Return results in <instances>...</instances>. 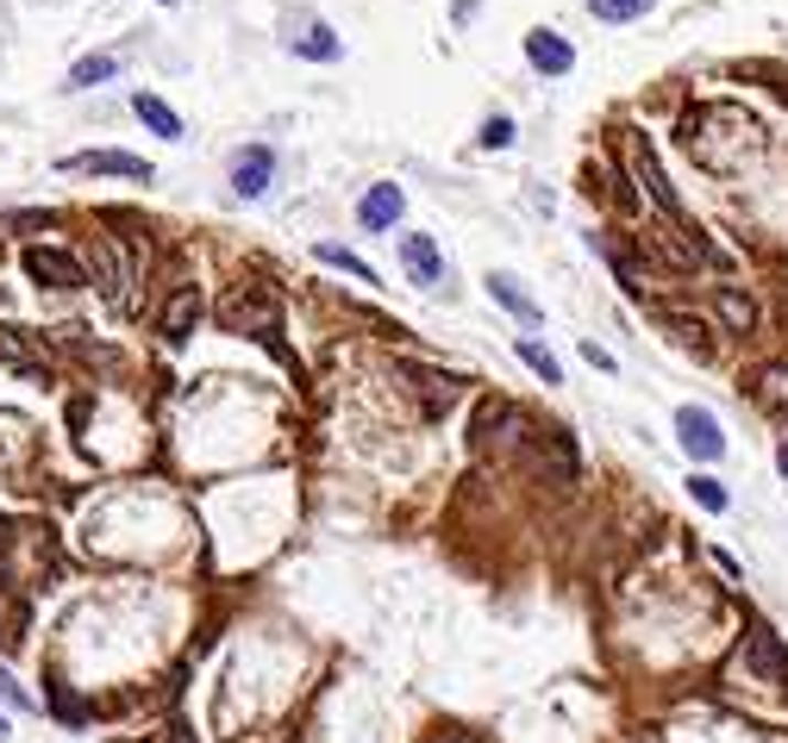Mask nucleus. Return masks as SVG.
I'll use <instances>...</instances> for the list:
<instances>
[{"label":"nucleus","mask_w":788,"mask_h":743,"mask_svg":"<svg viewBox=\"0 0 788 743\" xmlns=\"http://www.w3.org/2000/svg\"><path fill=\"white\" fill-rule=\"evenodd\" d=\"M532 431H539V419L526 413V406L514 401H482L476 419H469V444H476L482 462H495V469H519L526 462V444H532Z\"/></svg>","instance_id":"f257e3e1"},{"label":"nucleus","mask_w":788,"mask_h":743,"mask_svg":"<svg viewBox=\"0 0 788 743\" xmlns=\"http://www.w3.org/2000/svg\"><path fill=\"white\" fill-rule=\"evenodd\" d=\"M519 469H532L539 481H551L558 494H570L582 481V457H576V438L563 431V425H539L532 431V444H526V462Z\"/></svg>","instance_id":"f03ea898"},{"label":"nucleus","mask_w":788,"mask_h":743,"mask_svg":"<svg viewBox=\"0 0 788 743\" xmlns=\"http://www.w3.org/2000/svg\"><path fill=\"white\" fill-rule=\"evenodd\" d=\"M276 319H282V306H276V294L263 282H238L226 301H219V325L238 331V338H270Z\"/></svg>","instance_id":"7ed1b4c3"},{"label":"nucleus","mask_w":788,"mask_h":743,"mask_svg":"<svg viewBox=\"0 0 788 743\" xmlns=\"http://www.w3.org/2000/svg\"><path fill=\"white\" fill-rule=\"evenodd\" d=\"M88 282L100 287V301H114V306H132V282H138V269L132 256L114 244V238H88Z\"/></svg>","instance_id":"20e7f679"},{"label":"nucleus","mask_w":788,"mask_h":743,"mask_svg":"<svg viewBox=\"0 0 788 743\" xmlns=\"http://www.w3.org/2000/svg\"><path fill=\"white\" fill-rule=\"evenodd\" d=\"M25 275L51 294H76L88 287V263H82L76 250H57V244H25Z\"/></svg>","instance_id":"39448f33"},{"label":"nucleus","mask_w":788,"mask_h":743,"mask_svg":"<svg viewBox=\"0 0 788 743\" xmlns=\"http://www.w3.org/2000/svg\"><path fill=\"white\" fill-rule=\"evenodd\" d=\"M676 444L689 450V462H720L726 457V431L708 406H676Z\"/></svg>","instance_id":"423d86ee"},{"label":"nucleus","mask_w":788,"mask_h":743,"mask_svg":"<svg viewBox=\"0 0 788 743\" xmlns=\"http://www.w3.org/2000/svg\"><path fill=\"white\" fill-rule=\"evenodd\" d=\"M0 362L7 369H20V375H51V350H44L39 331H25V325H0Z\"/></svg>","instance_id":"0eeeda50"},{"label":"nucleus","mask_w":788,"mask_h":743,"mask_svg":"<svg viewBox=\"0 0 788 743\" xmlns=\"http://www.w3.org/2000/svg\"><path fill=\"white\" fill-rule=\"evenodd\" d=\"M401 375H407V387H420V413H425V419H444V413L457 406V394H463L457 375H439V369H420V362H401Z\"/></svg>","instance_id":"6e6552de"},{"label":"nucleus","mask_w":788,"mask_h":743,"mask_svg":"<svg viewBox=\"0 0 788 743\" xmlns=\"http://www.w3.org/2000/svg\"><path fill=\"white\" fill-rule=\"evenodd\" d=\"M201 287H170V301H163V313H156V325H163V338L170 343H188L194 325H201Z\"/></svg>","instance_id":"1a4fd4ad"},{"label":"nucleus","mask_w":788,"mask_h":743,"mask_svg":"<svg viewBox=\"0 0 788 743\" xmlns=\"http://www.w3.org/2000/svg\"><path fill=\"white\" fill-rule=\"evenodd\" d=\"M276 175V151L270 144H250V151H238V163H231V194L238 200H257V194L270 188Z\"/></svg>","instance_id":"9d476101"},{"label":"nucleus","mask_w":788,"mask_h":743,"mask_svg":"<svg viewBox=\"0 0 788 743\" xmlns=\"http://www.w3.org/2000/svg\"><path fill=\"white\" fill-rule=\"evenodd\" d=\"M63 170H82V175H126V182H151V163L132 151H82L69 156Z\"/></svg>","instance_id":"9b49d317"},{"label":"nucleus","mask_w":788,"mask_h":743,"mask_svg":"<svg viewBox=\"0 0 788 743\" xmlns=\"http://www.w3.org/2000/svg\"><path fill=\"white\" fill-rule=\"evenodd\" d=\"M401 263H407V275H413L420 287L444 282V256H439V244H432L425 231H407V238H401Z\"/></svg>","instance_id":"f8f14e48"},{"label":"nucleus","mask_w":788,"mask_h":743,"mask_svg":"<svg viewBox=\"0 0 788 743\" xmlns=\"http://www.w3.org/2000/svg\"><path fill=\"white\" fill-rule=\"evenodd\" d=\"M401 207H407V194L395 188V182H376V188L357 200V219H364V231H388L401 219Z\"/></svg>","instance_id":"ddd939ff"},{"label":"nucleus","mask_w":788,"mask_h":743,"mask_svg":"<svg viewBox=\"0 0 788 743\" xmlns=\"http://www.w3.org/2000/svg\"><path fill=\"white\" fill-rule=\"evenodd\" d=\"M526 63L544 69V76H570V69H576V51H570L558 32H526Z\"/></svg>","instance_id":"4468645a"},{"label":"nucleus","mask_w":788,"mask_h":743,"mask_svg":"<svg viewBox=\"0 0 788 743\" xmlns=\"http://www.w3.org/2000/svg\"><path fill=\"white\" fill-rule=\"evenodd\" d=\"M713 319L726 325L732 338H751L757 331V301L738 294V287H713Z\"/></svg>","instance_id":"2eb2a0df"},{"label":"nucleus","mask_w":788,"mask_h":743,"mask_svg":"<svg viewBox=\"0 0 788 743\" xmlns=\"http://www.w3.org/2000/svg\"><path fill=\"white\" fill-rule=\"evenodd\" d=\"M657 319L670 325V338L689 350V357H713V338H708V325L694 319V313H682V306H657Z\"/></svg>","instance_id":"dca6fc26"},{"label":"nucleus","mask_w":788,"mask_h":743,"mask_svg":"<svg viewBox=\"0 0 788 743\" xmlns=\"http://www.w3.org/2000/svg\"><path fill=\"white\" fill-rule=\"evenodd\" d=\"M289 51H294V57H307V63H338V39H332L320 20L301 25V32H289Z\"/></svg>","instance_id":"f3484780"},{"label":"nucleus","mask_w":788,"mask_h":743,"mask_svg":"<svg viewBox=\"0 0 788 743\" xmlns=\"http://www.w3.org/2000/svg\"><path fill=\"white\" fill-rule=\"evenodd\" d=\"M132 113L144 119V125H151L156 138H170V144L182 138V119H175V107H170V100H156V95H144V88H138V95H132Z\"/></svg>","instance_id":"a211bd4d"},{"label":"nucleus","mask_w":788,"mask_h":743,"mask_svg":"<svg viewBox=\"0 0 788 743\" xmlns=\"http://www.w3.org/2000/svg\"><path fill=\"white\" fill-rule=\"evenodd\" d=\"M514 350H519V362H526V369H532V375H539L544 387H558V382H563V362L551 357V350H544L539 338H519Z\"/></svg>","instance_id":"6ab92c4d"},{"label":"nucleus","mask_w":788,"mask_h":743,"mask_svg":"<svg viewBox=\"0 0 788 743\" xmlns=\"http://www.w3.org/2000/svg\"><path fill=\"white\" fill-rule=\"evenodd\" d=\"M119 76V57H107V51H100V57H82L76 69H69V81H63V88H100V81H114Z\"/></svg>","instance_id":"aec40b11"},{"label":"nucleus","mask_w":788,"mask_h":743,"mask_svg":"<svg viewBox=\"0 0 788 743\" xmlns=\"http://www.w3.org/2000/svg\"><path fill=\"white\" fill-rule=\"evenodd\" d=\"M488 294H495V301L507 306L514 319H526V325L539 319V306H532V301H526V294H519V282H514V275H488Z\"/></svg>","instance_id":"412c9836"},{"label":"nucleus","mask_w":788,"mask_h":743,"mask_svg":"<svg viewBox=\"0 0 788 743\" xmlns=\"http://www.w3.org/2000/svg\"><path fill=\"white\" fill-rule=\"evenodd\" d=\"M320 263H326V269H345L350 282H369V287H376V269H369L357 250H345V244H320Z\"/></svg>","instance_id":"4be33fe9"},{"label":"nucleus","mask_w":788,"mask_h":743,"mask_svg":"<svg viewBox=\"0 0 788 743\" xmlns=\"http://www.w3.org/2000/svg\"><path fill=\"white\" fill-rule=\"evenodd\" d=\"M589 13H595L601 25H626V20H645L651 0H589Z\"/></svg>","instance_id":"5701e85b"},{"label":"nucleus","mask_w":788,"mask_h":743,"mask_svg":"<svg viewBox=\"0 0 788 743\" xmlns=\"http://www.w3.org/2000/svg\"><path fill=\"white\" fill-rule=\"evenodd\" d=\"M51 712H57V719L63 724H69V731H82V724H88V719H95V706H88V700H76V693H69V687H51Z\"/></svg>","instance_id":"b1692460"},{"label":"nucleus","mask_w":788,"mask_h":743,"mask_svg":"<svg viewBox=\"0 0 788 743\" xmlns=\"http://www.w3.org/2000/svg\"><path fill=\"white\" fill-rule=\"evenodd\" d=\"M689 494H694V506H701V513H726V506H732V494H726L713 476H689Z\"/></svg>","instance_id":"393cba45"},{"label":"nucleus","mask_w":788,"mask_h":743,"mask_svg":"<svg viewBox=\"0 0 788 743\" xmlns=\"http://www.w3.org/2000/svg\"><path fill=\"white\" fill-rule=\"evenodd\" d=\"M757 401L776 406V413L788 406V362H776V369H764V375H757Z\"/></svg>","instance_id":"a878e982"},{"label":"nucleus","mask_w":788,"mask_h":743,"mask_svg":"<svg viewBox=\"0 0 788 743\" xmlns=\"http://www.w3.org/2000/svg\"><path fill=\"white\" fill-rule=\"evenodd\" d=\"M507 144H514V119L495 113L488 125H482V151H507Z\"/></svg>","instance_id":"bb28decb"},{"label":"nucleus","mask_w":788,"mask_h":743,"mask_svg":"<svg viewBox=\"0 0 788 743\" xmlns=\"http://www.w3.org/2000/svg\"><path fill=\"white\" fill-rule=\"evenodd\" d=\"M0 700H7V706H20V712H32V693H25V687L13 681L7 668H0Z\"/></svg>","instance_id":"cd10ccee"},{"label":"nucleus","mask_w":788,"mask_h":743,"mask_svg":"<svg viewBox=\"0 0 788 743\" xmlns=\"http://www.w3.org/2000/svg\"><path fill=\"white\" fill-rule=\"evenodd\" d=\"M582 357H589V362H595V369H614V357H607V350H601V343H595V338H589V343H582Z\"/></svg>","instance_id":"c85d7f7f"},{"label":"nucleus","mask_w":788,"mask_h":743,"mask_svg":"<svg viewBox=\"0 0 788 743\" xmlns=\"http://www.w3.org/2000/svg\"><path fill=\"white\" fill-rule=\"evenodd\" d=\"M776 462H782V476H788V444H782V457H776Z\"/></svg>","instance_id":"c756f323"},{"label":"nucleus","mask_w":788,"mask_h":743,"mask_svg":"<svg viewBox=\"0 0 788 743\" xmlns=\"http://www.w3.org/2000/svg\"><path fill=\"white\" fill-rule=\"evenodd\" d=\"M0 743H7V719H0Z\"/></svg>","instance_id":"7c9ffc66"},{"label":"nucleus","mask_w":788,"mask_h":743,"mask_svg":"<svg viewBox=\"0 0 788 743\" xmlns=\"http://www.w3.org/2000/svg\"><path fill=\"white\" fill-rule=\"evenodd\" d=\"M163 7H175V0H163Z\"/></svg>","instance_id":"2f4dec72"}]
</instances>
